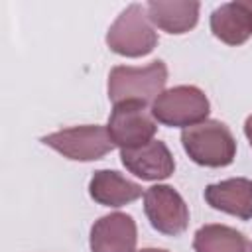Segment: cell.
Instances as JSON below:
<instances>
[{"label":"cell","mask_w":252,"mask_h":252,"mask_svg":"<svg viewBox=\"0 0 252 252\" xmlns=\"http://www.w3.org/2000/svg\"><path fill=\"white\" fill-rule=\"evenodd\" d=\"M144 213L150 224L167 236L181 234L189 224V209L171 185H152L144 191Z\"/></svg>","instance_id":"cell-7"},{"label":"cell","mask_w":252,"mask_h":252,"mask_svg":"<svg viewBox=\"0 0 252 252\" xmlns=\"http://www.w3.org/2000/svg\"><path fill=\"white\" fill-rule=\"evenodd\" d=\"M106 45L122 57H144L158 45L148 10L142 4H130L106 32Z\"/></svg>","instance_id":"cell-3"},{"label":"cell","mask_w":252,"mask_h":252,"mask_svg":"<svg viewBox=\"0 0 252 252\" xmlns=\"http://www.w3.org/2000/svg\"><path fill=\"white\" fill-rule=\"evenodd\" d=\"M89 195L94 203L104 207H124L144 195L142 187L114 169H98L89 181Z\"/></svg>","instance_id":"cell-13"},{"label":"cell","mask_w":252,"mask_h":252,"mask_svg":"<svg viewBox=\"0 0 252 252\" xmlns=\"http://www.w3.org/2000/svg\"><path fill=\"white\" fill-rule=\"evenodd\" d=\"M122 165L144 181L167 179L175 169V159L161 140H152L144 146L120 150Z\"/></svg>","instance_id":"cell-9"},{"label":"cell","mask_w":252,"mask_h":252,"mask_svg":"<svg viewBox=\"0 0 252 252\" xmlns=\"http://www.w3.org/2000/svg\"><path fill=\"white\" fill-rule=\"evenodd\" d=\"M138 226L126 213H110L91 226V252H136Z\"/></svg>","instance_id":"cell-8"},{"label":"cell","mask_w":252,"mask_h":252,"mask_svg":"<svg viewBox=\"0 0 252 252\" xmlns=\"http://www.w3.org/2000/svg\"><path fill=\"white\" fill-rule=\"evenodd\" d=\"M211 32L226 45H242L252 35V0L220 4L211 14Z\"/></svg>","instance_id":"cell-10"},{"label":"cell","mask_w":252,"mask_h":252,"mask_svg":"<svg viewBox=\"0 0 252 252\" xmlns=\"http://www.w3.org/2000/svg\"><path fill=\"white\" fill-rule=\"evenodd\" d=\"M41 142L73 161H94L104 158L114 148L106 126L98 124L63 128L43 136Z\"/></svg>","instance_id":"cell-5"},{"label":"cell","mask_w":252,"mask_h":252,"mask_svg":"<svg viewBox=\"0 0 252 252\" xmlns=\"http://www.w3.org/2000/svg\"><path fill=\"white\" fill-rule=\"evenodd\" d=\"M195 252H252V242L226 224H205L193 236Z\"/></svg>","instance_id":"cell-14"},{"label":"cell","mask_w":252,"mask_h":252,"mask_svg":"<svg viewBox=\"0 0 252 252\" xmlns=\"http://www.w3.org/2000/svg\"><path fill=\"white\" fill-rule=\"evenodd\" d=\"M181 144L185 154L205 167L230 165L236 156V140L230 128L220 120H205L183 128Z\"/></svg>","instance_id":"cell-2"},{"label":"cell","mask_w":252,"mask_h":252,"mask_svg":"<svg viewBox=\"0 0 252 252\" xmlns=\"http://www.w3.org/2000/svg\"><path fill=\"white\" fill-rule=\"evenodd\" d=\"M167 65L156 59L144 67L116 65L108 73V98L118 102H154L165 91Z\"/></svg>","instance_id":"cell-1"},{"label":"cell","mask_w":252,"mask_h":252,"mask_svg":"<svg viewBox=\"0 0 252 252\" xmlns=\"http://www.w3.org/2000/svg\"><path fill=\"white\" fill-rule=\"evenodd\" d=\"M205 201L226 215L240 220L252 219V181L246 177H230L219 183H211L205 189Z\"/></svg>","instance_id":"cell-11"},{"label":"cell","mask_w":252,"mask_h":252,"mask_svg":"<svg viewBox=\"0 0 252 252\" xmlns=\"http://www.w3.org/2000/svg\"><path fill=\"white\" fill-rule=\"evenodd\" d=\"M136 252H167L163 248H142V250H136Z\"/></svg>","instance_id":"cell-16"},{"label":"cell","mask_w":252,"mask_h":252,"mask_svg":"<svg viewBox=\"0 0 252 252\" xmlns=\"http://www.w3.org/2000/svg\"><path fill=\"white\" fill-rule=\"evenodd\" d=\"M148 18L165 33H185L199 22L201 4L197 0H150L146 4Z\"/></svg>","instance_id":"cell-12"},{"label":"cell","mask_w":252,"mask_h":252,"mask_svg":"<svg viewBox=\"0 0 252 252\" xmlns=\"http://www.w3.org/2000/svg\"><path fill=\"white\" fill-rule=\"evenodd\" d=\"M106 130L114 146H118L120 150H130L152 142L158 124L146 104L118 102L110 110Z\"/></svg>","instance_id":"cell-6"},{"label":"cell","mask_w":252,"mask_h":252,"mask_svg":"<svg viewBox=\"0 0 252 252\" xmlns=\"http://www.w3.org/2000/svg\"><path fill=\"white\" fill-rule=\"evenodd\" d=\"M211 112L207 94L193 85L165 89L152 102V116L169 128H189L205 122Z\"/></svg>","instance_id":"cell-4"},{"label":"cell","mask_w":252,"mask_h":252,"mask_svg":"<svg viewBox=\"0 0 252 252\" xmlns=\"http://www.w3.org/2000/svg\"><path fill=\"white\" fill-rule=\"evenodd\" d=\"M244 136L248 138V142H250V146H252V114L246 118V122H244Z\"/></svg>","instance_id":"cell-15"}]
</instances>
